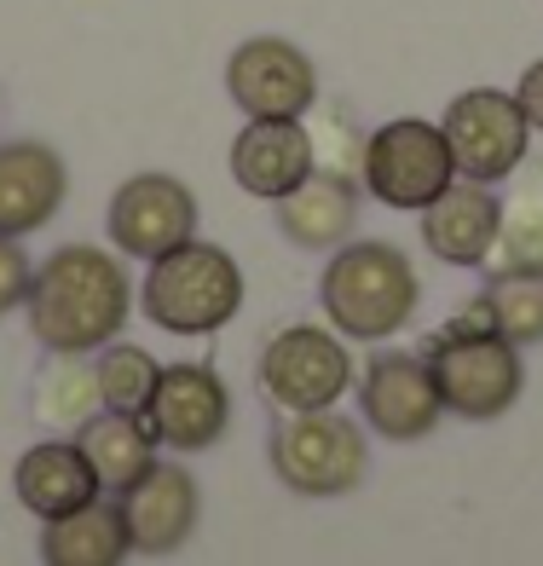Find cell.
Returning <instances> with one entry per match:
<instances>
[{"label":"cell","mask_w":543,"mask_h":566,"mask_svg":"<svg viewBox=\"0 0 543 566\" xmlns=\"http://www.w3.org/2000/svg\"><path fill=\"white\" fill-rule=\"evenodd\" d=\"M23 313L46 353H98L134 313V283L111 249L64 243L35 266Z\"/></svg>","instance_id":"6da1fadb"},{"label":"cell","mask_w":543,"mask_h":566,"mask_svg":"<svg viewBox=\"0 0 543 566\" xmlns=\"http://www.w3.org/2000/svg\"><path fill=\"white\" fill-rule=\"evenodd\" d=\"M417 301H422V283L410 272V254L382 238H365V243L347 238L319 277L324 318L353 342H387L394 329L410 324Z\"/></svg>","instance_id":"7a4b0ae2"},{"label":"cell","mask_w":543,"mask_h":566,"mask_svg":"<svg viewBox=\"0 0 543 566\" xmlns=\"http://www.w3.org/2000/svg\"><path fill=\"white\" fill-rule=\"evenodd\" d=\"M243 306V266L220 243H179L157 254L139 290V313L168 336H215Z\"/></svg>","instance_id":"3957f363"},{"label":"cell","mask_w":543,"mask_h":566,"mask_svg":"<svg viewBox=\"0 0 543 566\" xmlns=\"http://www.w3.org/2000/svg\"><path fill=\"white\" fill-rule=\"evenodd\" d=\"M272 474L295 497H347L370 474L365 428L342 410H290V422L267 440Z\"/></svg>","instance_id":"277c9868"},{"label":"cell","mask_w":543,"mask_h":566,"mask_svg":"<svg viewBox=\"0 0 543 566\" xmlns=\"http://www.w3.org/2000/svg\"><path fill=\"white\" fill-rule=\"evenodd\" d=\"M457 179L446 127L422 122V116H394L382 122L365 139V168H358V186H365L382 209L399 214H422L428 202Z\"/></svg>","instance_id":"5b68a950"},{"label":"cell","mask_w":543,"mask_h":566,"mask_svg":"<svg viewBox=\"0 0 543 566\" xmlns=\"http://www.w3.org/2000/svg\"><path fill=\"white\" fill-rule=\"evenodd\" d=\"M428 370H434V388L439 405L462 422H491L514 410L526 388V370H521V347L503 342V336H457V329H439V336L422 347Z\"/></svg>","instance_id":"8992f818"},{"label":"cell","mask_w":543,"mask_h":566,"mask_svg":"<svg viewBox=\"0 0 543 566\" xmlns=\"http://www.w3.org/2000/svg\"><path fill=\"white\" fill-rule=\"evenodd\" d=\"M446 145H451V163L462 179H480V186H503V179L526 163V145H532V127L514 105V93L503 87H469L457 93L446 116Z\"/></svg>","instance_id":"52a82bcc"},{"label":"cell","mask_w":543,"mask_h":566,"mask_svg":"<svg viewBox=\"0 0 543 566\" xmlns=\"http://www.w3.org/2000/svg\"><path fill=\"white\" fill-rule=\"evenodd\" d=\"M226 98L254 116H306L319 105V64L283 35H249L226 59Z\"/></svg>","instance_id":"ba28073f"},{"label":"cell","mask_w":543,"mask_h":566,"mask_svg":"<svg viewBox=\"0 0 543 566\" xmlns=\"http://www.w3.org/2000/svg\"><path fill=\"white\" fill-rule=\"evenodd\" d=\"M353 381L347 347L319 324L278 329L261 353V394L283 410H330Z\"/></svg>","instance_id":"9c48e42d"},{"label":"cell","mask_w":543,"mask_h":566,"mask_svg":"<svg viewBox=\"0 0 543 566\" xmlns=\"http://www.w3.org/2000/svg\"><path fill=\"white\" fill-rule=\"evenodd\" d=\"M105 226H111V243L122 254L157 261V254L197 238V197H191L186 179H174V174H134L116 186Z\"/></svg>","instance_id":"30bf717a"},{"label":"cell","mask_w":543,"mask_h":566,"mask_svg":"<svg viewBox=\"0 0 543 566\" xmlns=\"http://www.w3.org/2000/svg\"><path fill=\"white\" fill-rule=\"evenodd\" d=\"M358 405H365V422L394 446H410V440H428L446 417L439 405V388H434V370L422 353H399L387 347L365 365V381H358Z\"/></svg>","instance_id":"8fae6325"},{"label":"cell","mask_w":543,"mask_h":566,"mask_svg":"<svg viewBox=\"0 0 543 566\" xmlns=\"http://www.w3.org/2000/svg\"><path fill=\"white\" fill-rule=\"evenodd\" d=\"M145 422L168 451H215L231 428V394L215 365H163Z\"/></svg>","instance_id":"7c38bea8"},{"label":"cell","mask_w":543,"mask_h":566,"mask_svg":"<svg viewBox=\"0 0 543 566\" xmlns=\"http://www.w3.org/2000/svg\"><path fill=\"white\" fill-rule=\"evenodd\" d=\"M313 168H319V150H313V127L301 116H254L231 139V179L261 202L290 197Z\"/></svg>","instance_id":"4fadbf2b"},{"label":"cell","mask_w":543,"mask_h":566,"mask_svg":"<svg viewBox=\"0 0 543 566\" xmlns=\"http://www.w3.org/2000/svg\"><path fill=\"white\" fill-rule=\"evenodd\" d=\"M116 503H122L127 544L139 555H174L197 532V509H202L197 480L179 462H150V474L127 485Z\"/></svg>","instance_id":"5bb4252c"},{"label":"cell","mask_w":543,"mask_h":566,"mask_svg":"<svg viewBox=\"0 0 543 566\" xmlns=\"http://www.w3.org/2000/svg\"><path fill=\"white\" fill-rule=\"evenodd\" d=\"M498 220H503V197L480 186V179L457 174L422 209V243L446 266H485L491 249H498Z\"/></svg>","instance_id":"9a60e30c"},{"label":"cell","mask_w":543,"mask_h":566,"mask_svg":"<svg viewBox=\"0 0 543 566\" xmlns=\"http://www.w3.org/2000/svg\"><path fill=\"white\" fill-rule=\"evenodd\" d=\"M70 168L53 145L41 139H7L0 145V238L41 231L64 209Z\"/></svg>","instance_id":"2e32d148"},{"label":"cell","mask_w":543,"mask_h":566,"mask_svg":"<svg viewBox=\"0 0 543 566\" xmlns=\"http://www.w3.org/2000/svg\"><path fill=\"white\" fill-rule=\"evenodd\" d=\"M358 226V179L313 168L290 197H278V231L295 249H342Z\"/></svg>","instance_id":"e0dca14e"},{"label":"cell","mask_w":543,"mask_h":566,"mask_svg":"<svg viewBox=\"0 0 543 566\" xmlns=\"http://www.w3.org/2000/svg\"><path fill=\"white\" fill-rule=\"evenodd\" d=\"M75 446H82L105 497H122L127 485L145 480L150 462H157V433H150L145 417H127V410H93V417L75 428Z\"/></svg>","instance_id":"ac0fdd59"},{"label":"cell","mask_w":543,"mask_h":566,"mask_svg":"<svg viewBox=\"0 0 543 566\" xmlns=\"http://www.w3.org/2000/svg\"><path fill=\"white\" fill-rule=\"evenodd\" d=\"M12 492H18V503L30 509V514H41V521H59V514H70V509H82V503L98 497V480H93V469H87L82 446L41 440L35 451L18 457Z\"/></svg>","instance_id":"d6986e66"},{"label":"cell","mask_w":543,"mask_h":566,"mask_svg":"<svg viewBox=\"0 0 543 566\" xmlns=\"http://www.w3.org/2000/svg\"><path fill=\"white\" fill-rule=\"evenodd\" d=\"M127 549L134 544L122 526V503H111L105 492L41 526V566H122Z\"/></svg>","instance_id":"ffe728a7"},{"label":"cell","mask_w":543,"mask_h":566,"mask_svg":"<svg viewBox=\"0 0 543 566\" xmlns=\"http://www.w3.org/2000/svg\"><path fill=\"white\" fill-rule=\"evenodd\" d=\"M98 405V376L82 365V353H53V365L35 376V417L53 428H82Z\"/></svg>","instance_id":"44dd1931"},{"label":"cell","mask_w":543,"mask_h":566,"mask_svg":"<svg viewBox=\"0 0 543 566\" xmlns=\"http://www.w3.org/2000/svg\"><path fill=\"white\" fill-rule=\"evenodd\" d=\"M93 376H98V405L105 410H127V417H145L150 394H157V376L163 365L134 342H105L93 358Z\"/></svg>","instance_id":"7402d4cb"},{"label":"cell","mask_w":543,"mask_h":566,"mask_svg":"<svg viewBox=\"0 0 543 566\" xmlns=\"http://www.w3.org/2000/svg\"><path fill=\"white\" fill-rule=\"evenodd\" d=\"M491 329L514 347L543 342V272H491L485 283Z\"/></svg>","instance_id":"603a6c76"},{"label":"cell","mask_w":543,"mask_h":566,"mask_svg":"<svg viewBox=\"0 0 543 566\" xmlns=\"http://www.w3.org/2000/svg\"><path fill=\"white\" fill-rule=\"evenodd\" d=\"M498 272H543V186H521L498 220Z\"/></svg>","instance_id":"cb8c5ba5"},{"label":"cell","mask_w":543,"mask_h":566,"mask_svg":"<svg viewBox=\"0 0 543 566\" xmlns=\"http://www.w3.org/2000/svg\"><path fill=\"white\" fill-rule=\"evenodd\" d=\"M30 277H35V261L18 249V238H0V318L23 306V295H30Z\"/></svg>","instance_id":"d4e9b609"},{"label":"cell","mask_w":543,"mask_h":566,"mask_svg":"<svg viewBox=\"0 0 543 566\" xmlns=\"http://www.w3.org/2000/svg\"><path fill=\"white\" fill-rule=\"evenodd\" d=\"M514 105H521L532 134H543V59L521 70V82H514Z\"/></svg>","instance_id":"484cf974"}]
</instances>
